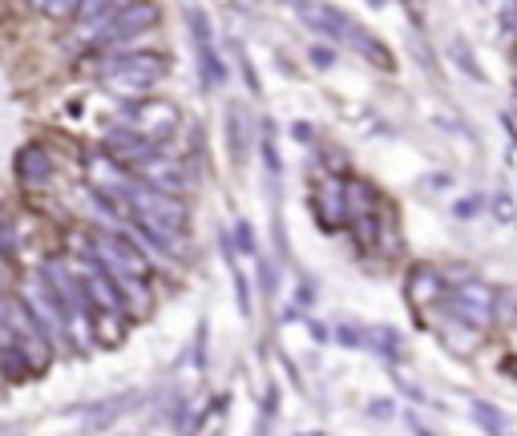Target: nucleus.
Instances as JSON below:
<instances>
[{
  "mask_svg": "<svg viewBox=\"0 0 517 436\" xmlns=\"http://www.w3.org/2000/svg\"><path fill=\"white\" fill-rule=\"evenodd\" d=\"M89 247H93V259L114 279V287L126 303V315H142L150 307V291H146L150 263H146L142 247H130L122 235H93Z\"/></svg>",
  "mask_w": 517,
  "mask_h": 436,
  "instance_id": "1",
  "label": "nucleus"
},
{
  "mask_svg": "<svg viewBox=\"0 0 517 436\" xmlns=\"http://www.w3.org/2000/svg\"><path fill=\"white\" fill-rule=\"evenodd\" d=\"M287 9L299 17V25H303V29H312V33H320V37L336 41V45H348V49H356V53L372 57L380 69H392V53H388V49H384L368 29H360L348 13H340V9L324 5V0H287Z\"/></svg>",
  "mask_w": 517,
  "mask_h": 436,
  "instance_id": "2",
  "label": "nucleus"
},
{
  "mask_svg": "<svg viewBox=\"0 0 517 436\" xmlns=\"http://www.w3.org/2000/svg\"><path fill=\"white\" fill-rule=\"evenodd\" d=\"M158 5L154 0H126L122 9L106 13V17H93L85 25H77L73 41L85 45V49H110V45H126L142 33H150L158 25Z\"/></svg>",
  "mask_w": 517,
  "mask_h": 436,
  "instance_id": "3",
  "label": "nucleus"
},
{
  "mask_svg": "<svg viewBox=\"0 0 517 436\" xmlns=\"http://www.w3.org/2000/svg\"><path fill=\"white\" fill-rule=\"evenodd\" d=\"M122 206L138 218V227L158 243L178 239L182 227H186V206L178 202V194H166V190H158V186H150L142 178H134V186L122 194Z\"/></svg>",
  "mask_w": 517,
  "mask_h": 436,
  "instance_id": "4",
  "label": "nucleus"
},
{
  "mask_svg": "<svg viewBox=\"0 0 517 436\" xmlns=\"http://www.w3.org/2000/svg\"><path fill=\"white\" fill-rule=\"evenodd\" d=\"M45 279H49L57 303H61V315H65V340L81 352L93 348V307H89V295L81 287L77 267L53 259V263H45Z\"/></svg>",
  "mask_w": 517,
  "mask_h": 436,
  "instance_id": "5",
  "label": "nucleus"
},
{
  "mask_svg": "<svg viewBox=\"0 0 517 436\" xmlns=\"http://www.w3.org/2000/svg\"><path fill=\"white\" fill-rule=\"evenodd\" d=\"M170 73L166 57L158 53H130V57H114L110 65L97 69V81L118 97H146L162 77Z\"/></svg>",
  "mask_w": 517,
  "mask_h": 436,
  "instance_id": "6",
  "label": "nucleus"
},
{
  "mask_svg": "<svg viewBox=\"0 0 517 436\" xmlns=\"http://www.w3.org/2000/svg\"><path fill=\"white\" fill-rule=\"evenodd\" d=\"M449 307H453V315H457L465 327H477V332H481V327H489L493 315H497V295H493L489 283L465 279L461 287L449 291Z\"/></svg>",
  "mask_w": 517,
  "mask_h": 436,
  "instance_id": "7",
  "label": "nucleus"
},
{
  "mask_svg": "<svg viewBox=\"0 0 517 436\" xmlns=\"http://www.w3.org/2000/svg\"><path fill=\"white\" fill-rule=\"evenodd\" d=\"M21 299H25V307L33 311V319L41 323V332L49 336V344H65V315H61V303H57V295H53L45 271L33 275V279H25V295H21Z\"/></svg>",
  "mask_w": 517,
  "mask_h": 436,
  "instance_id": "8",
  "label": "nucleus"
},
{
  "mask_svg": "<svg viewBox=\"0 0 517 436\" xmlns=\"http://www.w3.org/2000/svg\"><path fill=\"white\" fill-rule=\"evenodd\" d=\"M73 267H77V275H81V287H85L93 311H101V315H126V303H122L114 279L106 275V267H101L93 255H81Z\"/></svg>",
  "mask_w": 517,
  "mask_h": 436,
  "instance_id": "9",
  "label": "nucleus"
},
{
  "mask_svg": "<svg viewBox=\"0 0 517 436\" xmlns=\"http://www.w3.org/2000/svg\"><path fill=\"white\" fill-rule=\"evenodd\" d=\"M9 323H13V332H17V340H21V352H25V360H29V368L33 372H41L45 364H49V336L41 332V323L33 319V311L25 307V299H9Z\"/></svg>",
  "mask_w": 517,
  "mask_h": 436,
  "instance_id": "10",
  "label": "nucleus"
},
{
  "mask_svg": "<svg viewBox=\"0 0 517 436\" xmlns=\"http://www.w3.org/2000/svg\"><path fill=\"white\" fill-rule=\"evenodd\" d=\"M85 178H89L93 194H110V198L122 202V194L134 186L138 174H130V166H122L114 154H89L85 158Z\"/></svg>",
  "mask_w": 517,
  "mask_h": 436,
  "instance_id": "11",
  "label": "nucleus"
},
{
  "mask_svg": "<svg viewBox=\"0 0 517 436\" xmlns=\"http://www.w3.org/2000/svg\"><path fill=\"white\" fill-rule=\"evenodd\" d=\"M186 21H190V29H194V49H198L202 85H206V89H211V85L219 89V85L227 81V69H223V61H219V49H215V37H211V21H206L198 9H190Z\"/></svg>",
  "mask_w": 517,
  "mask_h": 436,
  "instance_id": "12",
  "label": "nucleus"
},
{
  "mask_svg": "<svg viewBox=\"0 0 517 436\" xmlns=\"http://www.w3.org/2000/svg\"><path fill=\"white\" fill-rule=\"evenodd\" d=\"M130 122L150 142H162V138H170L178 130V109L170 101H146V105H134L130 109Z\"/></svg>",
  "mask_w": 517,
  "mask_h": 436,
  "instance_id": "13",
  "label": "nucleus"
},
{
  "mask_svg": "<svg viewBox=\"0 0 517 436\" xmlns=\"http://www.w3.org/2000/svg\"><path fill=\"white\" fill-rule=\"evenodd\" d=\"M0 372H5L9 380H21V376H33L25 352H21V340L13 332V323H9V295L0 291Z\"/></svg>",
  "mask_w": 517,
  "mask_h": 436,
  "instance_id": "14",
  "label": "nucleus"
},
{
  "mask_svg": "<svg viewBox=\"0 0 517 436\" xmlns=\"http://www.w3.org/2000/svg\"><path fill=\"white\" fill-rule=\"evenodd\" d=\"M134 170H138L142 182H150V186H158V190H166V194H182V190H186V170H182V162L170 158V154H162V150H154V154H150L146 162H138Z\"/></svg>",
  "mask_w": 517,
  "mask_h": 436,
  "instance_id": "15",
  "label": "nucleus"
},
{
  "mask_svg": "<svg viewBox=\"0 0 517 436\" xmlns=\"http://www.w3.org/2000/svg\"><path fill=\"white\" fill-rule=\"evenodd\" d=\"M312 210L320 218V227L324 231H336L348 223V198H344V182L340 178H324L312 194Z\"/></svg>",
  "mask_w": 517,
  "mask_h": 436,
  "instance_id": "16",
  "label": "nucleus"
},
{
  "mask_svg": "<svg viewBox=\"0 0 517 436\" xmlns=\"http://www.w3.org/2000/svg\"><path fill=\"white\" fill-rule=\"evenodd\" d=\"M106 150L122 162V166H138V162H146L154 150H158V142H150L146 134H138L134 126L130 130H114V134H106Z\"/></svg>",
  "mask_w": 517,
  "mask_h": 436,
  "instance_id": "17",
  "label": "nucleus"
},
{
  "mask_svg": "<svg viewBox=\"0 0 517 436\" xmlns=\"http://www.w3.org/2000/svg\"><path fill=\"white\" fill-rule=\"evenodd\" d=\"M404 295H408L412 307H429L433 299H441V275H437L433 267H417V271L408 275Z\"/></svg>",
  "mask_w": 517,
  "mask_h": 436,
  "instance_id": "18",
  "label": "nucleus"
},
{
  "mask_svg": "<svg viewBox=\"0 0 517 436\" xmlns=\"http://www.w3.org/2000/svg\"><path fill=\"white\" fill-rule=\"evenodd\" d=\"M49 170H53V162L45 158V150H41V146H25V150H21V158H17V174H21L25 182H41V178H49Z\"/></svg>",
  "mask_w": 517,
  "mask_h": 436,
  "instance_id": "19",
  "label": "nucleus"
},
{
  "mask_svg": "<svg viewBox=\"0 0 517 436\" xmlns=\"http://www.w3.org/2000/svg\"><path fill=\"white\" fill-rule=\"evenodd\" d=\"M364 344H372V352L384 356V360H400L404 356V340L392 332V327H372V332H364Z\"/></svg>",
  "mask_w": 517,
  "mask_h": 436,
  "instance_id": "20",
  "label": "nucleus"
},
{
  "mask_svg": "<svg viewBox=\"0 0 517 436\" xmlns=\"http://www.w3.org/2000/svg\"><path fill=\"white\" fill-rule=\"evenodd\" d=\"M469 412H473V420H477L485 432H505V416H501V408H493L489 400H469Z\"/></svg>",
  "mask_w": 517,
  "mask_h": 436,
  "instance_id": "21",
  "label": "nucleus"
},
{
  "mask_svg": "<svg viewBox=\"0 0 517 436\" xmlns=\"http://www.w3.org/2000/svg\"><path fill=\"white\" fill-rule=\"evenodd\" d=\"M126 0H81L77 5V25H85V21H93V17H106V13H114V9H122Z\"/></svg>",
  "mask_w": 517,
  "mask_h": 436,
  "instance_id": "22",
  "label": "nucleus"
},
{
  "mask_svg": "<svg viewBox=\"0 0 517 436\" xmlns=\"http://www.w3.org/2000/svg\"><path fill=\"white\" fill-rule=\"evenodd\" d=\"M29 5H33L37 13L53 17V21H65V17H73V13H77L81 0H29Z\"/></svg>",
  "mask_w": 517,
  "mask_h": 436,
  "instance_id": "23",
  "label": "nucleus"
},
{
  "mask_svg": "<svg viewBox=\"0 0 517 436\" xmlns=\"http://www.w3.org/2000/svg\"><path fill=\"white\" fill-rule=\"evenodd\" d=\"M453 57H457L461 73H469L473 81H485V73H481V65L473 61V53H465V41H453Z\"/></svg>",
  "mask_w": 517,
  "mask_h": 436,
  "instance_id": "24",
  "label": "nucleus"
},
{
  "mask_svg": "<svg viewBox=\"0 0 517 436\" xmlns=\"http://www.w3.org/2000/svg\"><path fill=\"white\" fill-rule=\"evenodd\" d=\"M235 243H239V251H243V255H259V247H255V235H251V223H247V218H239V223H235Z\"/></svg>",
  "mask_w": 517,
  "mask_h": 436,
  "instance_id": "25",
  "label": "nucleus"
},
{
  "mask_svg": "<svg viewBox=\"0 0 517 436\" xmlns=\"http://www.w3.org/2000/svg\"><path fill=\"white\" fill-rule=\"evenodd\" d=\"M307 57H312V65L316 69H332L340 57H336V49H328V45H312V49H307Z\"/></svg>",
  "mask_w": 517,
  "mask_h": 436,
  "instance_id": "26",
  "label": "nucleus"
},
{
  "mask_svg": "<svg viewBox=\"0 0 517 436\" xmlns=\"http://www.w3.org/2000/svg\"><path fill=\"white\" fill-rule=\"evenodd\" d=\"M336 340L344 344V348H364V332H360V327H336Z\"/></svg>",
  "mask_w": 517,
  "mask_h": 436,
  "instance_id": "27",
  "label": "nucleus"
},
{
  "mask_svg": "<svg viewBox=\"0 0 517 436\" xmlns=\"http://www.w3.org/2000/svg\"><path fill=\"white\" fill-rule=\"evenodd\" d=\"M263 158H267V170L279 178V170H283V162H279V150H275V142H271V134H263Z\"/></svg>",
  "mask_w": 517,
  "mask_h": 436,
  "instance_id": "28",
  "label": "nucleus"
},
{
  "mask_svg": "<svg viewBox=\"0 0 517 436\" xmlns=\"http://www.w3.org/2000/svg\"><path fill=\"white\" fill-rule=\"evenodd\" d=\"M392 412H396L392 400H372V404H368V416H376V420H388Z\"/></svg>",
  "mask_w": 517,
  "mask_h": 436,
  "instance_id": "29",
  "label": "nucleus"
},
{
  "mask_svg": "<svg viewBox=\"0 0 517 436\" xmlns=\"http://www.w3.org/2000/svg\"><path fill=\"white\" fill-rule=\"evenodd\" d=\"M477 210H481V202H477V198H461V202L453 206V214H457V218H473Z\"/></svg>",
  "mask_w": 517,
  "mask_h": 436,
  "instance_id": "30",
  "label": "nucleus"
},
{
  "mask_svg": "<svg viewBox=\"0 0 517 436\" xmlns=\"http://www.w3.org/2000/svg\"><path fill=\"white\" fill-rule=\"evenodd\" d=\"M295 138H299V142H312L316 134H312V126H307V122H295Z\"/></svg>",
  "mask_w": 517,
  "mask_h": 436,
  "instance_id": "31",
  "label": "nucleus"
},
{
  "mask_svg": "<svg viewBox=\"0 0 517 436\" xmlns=\"http://www.w3.org/2000/svg\"><path fill=\"white\" fill-rule=\"evenodd\" d=\"M493 206H497V214L505 210V218H513V202H509V198H501V194H497V202H493Z\"/></svg>",
  "mask_w": 517,
  "mask_h": 436,
  "instance_id": "32",
  "label": "nucleus"
},
{
  "mask_svg": "<svg viewBox=\"0 0 517 436\" xmlns=\"http://www.w3.org/2000/svg\"><path fill=\"white\" fill-rule=\"evenodd\" d=\"M368 5H372V9H380V5H384V0H368Z\"/></svg>",
  "mask_w": 517,
  "mask_h": 436,
  "instance_id": "33",
  "label": "nucleus"
},
{
  "mask_svg": "<svg viewBox=\"0 0 517 436\" xmlns=\"http://www.w3.org/2000/svg\"><path fill=\"white\" fill-rule=\"evenodd\" d=\"M485 5H493V0H485Z\"/></svg>",
  "mask_w": 517,
  "mask_h": 436,
  "instance_id": "34",
  "label": "nucleus"
}]
</instances>
